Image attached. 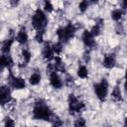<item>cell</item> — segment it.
I'll return each mask as SVG.
<instances>
[{"label":"cell","instance_id":"cell-1","mask_svg":"<svg viewBox=\"0 0 127 127\" xmlns=\"http://www.w3.org/2000/svg\"><path fill=\"white\" fill-rule=\"evenodd\" d=\"M33 118L35 120H47L50 121L54 115L51 108L44 102V100L39 99L35 102L33 108Z\"/></svg>","mask_w":127,"mask_h":127},{"label":"cell","instance_id":"cell-2","mask_svg":"<svg viewBox=\"0 0 127 127\" xmlns=\"http://www.w3.org/2000/svg\"><path fill=\"white\" fill-rule=\"evenodd\" d=\"M75 32H76L75 26L73 24H71V23H68L64 27H59L57 29V31H56V34L58 36L59 41L64 44V43L68 42L74 36Z\"/></svg>","mask_w":127,"mask_h":127},{"label":"cell","instance_id":"cell-3","mask_svg":"<svg viewBox=\"0 0 127 127\" xmlns=\"http://www.w3.org/2000/svg\"><path fill=\"white\" fill-rule=\"evenodd\" d=\"M31 23H32L33 28L36 29L37 31L46 30V27L48 24V18L46 16V13L40 8H38L32 16Z\"/></svg>","mask_w":127,"mask_h":127},{"label":"cell","instance_id":"cell-4","mask_svg":"<svg viewBox=\"0 0 127 127\" xmlns=\"http://www.w3.org/2000/svg\"><path fill=\"white\" fill-rule=\"evenodd\" d=\"M67 102H68V111L70 114H75V113H80L85 109V104L83 101L79 100L74 94L70 93L67 97Z\"/></svg>","mask_w":127,"mask_h":127},{"label":"cell","instance_id":"cell-5","mask_svg":"<svg viewBox=\"0 0 127 127\" xmlns=\"http://www.w3.org/2000/svg\"><path fill=\"white\" fill-rule=\"evenodd\" d=\"M108 81L106 80V78H102L99 82L94 83L93 85V89L95 92V95L97 96V98L100 101H104L107 97L108 94Z\"/></svg>","mask_w":127,"mask_h":127},{"label":"cell","instance_id":"cell-6","mask_svg":"<svg viewBox=\"0 0 127 127\" xmlns=\"http://www.w3.org/2000/svg\"><path fill=\"white\" fill-rule=\"evenodd\" d=\"M8 82H9V86L14 88V89H24L26 87V80L23 77L20 76H15L13 75L12 72H10L9 77H8Z\"/></svg>","mask_w":127,"mask_h":127},{"label":"cell","instance_id":"cell-7","mask_svg":"<svg viewBox=\"0 0 127 127\" xmlns=\"http://www.w3.org/2000/svg\"><path fill=\"white\" fill-rule=\"evenodd\" d=\"M12 100L11 89L9 85H1L0 86V104L6 105L10 103Z\"/></svg>","mask_w":127,"mask_h":127},{"label":"cell","instance_id":"cell-8","mask_svg":"<svg viewBox=\"0 0 127 127\" xmlns=\"http://www.w3.org/2000/svg\"><path fill=\"white\" fill-rule=\"evenodd\" d=\"M81 40L84 44L85 47L89 48V49H92L96 43H95V40H94V37L90 34V32L88 30H84L82 32V35H81Z\"/></svg>","mask_w":127,"mask_h":127},{"label":"cell","instance_id":"cell-9","mask_svg":"<svg viewBox=\"0 0 127 127\" xmlns=\"http://www.w3.org/2000/svg\"><path fill=\"white\" fill-rule=\"evenodd\" d=\"M49 78H50V84H51L54 88H56V89H61V88L63 87L64 82H63L62 77L59 75L58 72H56V71L51 72Z\"/></svg>","mask_w":127,"mask_h":127},{"label":"cell","instance_id":"cell-10","mask_svg":"<svg viewBox=\"0 0 127 127\" xmlns=\"http://www.w3.org/2000/svg\"><path fill=\"white\" fill-rule=\"evenodd\" d=\"M54 52L52 50V45L50 43H45L42 49V57L46 60V61H52L54 60Z\"/></svg>","mask_w":127,"mask_h":127},{"label":"cell","instance_id":"cell-11","mask_svg":"<svg viewBox=\"0 0 127 127\" xmlns=\"http://www.w3.org/2000/svg\"><path fill=\"white\" fill-rule=\"evenodd\" d=\"M102 64L105 68H108V69H111L115 66L116 64V58L113 54H108L106 56H104V59H103V62H102Z\"/></svg>","mask_w":127,"mask_h":127},{"label":"cell","instance_id":"cell-12","mask_svg":"<svg viewBox=\"0 0 127 127\" xmlns=\"http://www.w3.org/2000/svg\"><path fill=\"white\" fill-rule=\"evenodd\" d=\"M28 39H29V37H28V33H27V31H26V28H25V27H22V28L18 31L17 35H16V41H17L19 44L24 45V44H26V43L28 42Z\"/></svg>","mask_w":127,"mask_h":127},{"label":"cell","instance_id":"cell-13","mask_svg":"<svg viewBox=\"0 0 127 127\" xmlns=\"http://www.w3.org/2000/svg\"><path fill=\"white\" fill-rule=\"evenodd\" d=\"M54 61H55V63H54L55 71H56V72H57V71H60V72H62V73L65 72V64H64V63L63 62L62 58H61L60 56H56V57H54Z\"/></svg>","mask_w":127,"mask_h":127},{"label":"cell","instance_id":"cell-14","mask_svg":"<svg viewBox=\"0 0 127 127\" xmlns=\"http://www.w3.org/2000/svg\"><path fill=\"white\" fill-rule=\"evenodd\" d=\"M13 64V60L9 55H2L0 56V70L5 67H10Z\"/></svg>","mask_w":127,"mask_h":127},{"label":"cell","instance_id":"cell-15","mask_svg":"<svg viewBox=\"0 0 127 127\" xmlns=\"http://www.w3.org/2000/svg\"><path fill=\"white\" fill-rule=\"evenodd\" d=\"M103 23H104L103 19H97V20H96L95 25H93L92 28H91L90 31H89L90 34H91L93 37H97V36L100 35V33H101V28H102V26H103Z\"/></svg>","mask_w":127,"mask_h":127},{"label":"cell","instance_id":"cell-16","mask_svg":"<svg viewBox=\"0 0 127 127\" xmlns=\"http://www.w3.org/2000/svg\"><path fill=\"white\" fill-rule=\"evenodd\" d=\"M31 59H32V54H31V52H30L29 50H27V49H24V50L22 51V63L19 64V66H20V67H25V66L30 63Z\"/></svg>","mask_w":127,"mask_h":127},{"label":"cell","instance_id":"cell-17","mask_svg":"<svg viewBox=\"0 0 127 127\" xmlns=\"http://www.w3.org/2000/svg\"><path fill=\"white\" fill-rule=\"evenodd\" d=\"M111 99L114 102H120L122 101V93H121V89L118 85L114 86L111 92Z\"/></svg>","mask_w":127,"mask_h":127},{"label":"cell","instance_id":"cell-18","mask_svg":"<svg viewBox=\"0 0 127 127\" xmlns=\"http://www.w3.org/2000/svg\"><path fill=\"white\" fill-rule=\"evenodd\" d=\"M13 39H8V40H5L2 44V47H1V52L3 55H9L10 51H11V48H12V45H13Z\"/></svg>","mask_w":127,"mask_h":127},{"label":"cell","instance_id":"cell-19","mask_svg":"<svg viewBox=\"0 0 127 127\" xmlns=\"http://www.w3.org/2000/svg\"><path fill=\"white\" fill-rule=\"evenodd\" d=\"M124 14H125V11L121 10L120 8H117L111 12V18L114 21H120L122 19V17L124 16Z\"/></svg>","mask_w":127,"mask_h":127},{"label":"cell","instance_id":"cell-20","mask_svg":"<svg viewBox=\"0 0 127 127\" xmlns=\"http://www.w3.org/2000/svg\"><path fill=\"white\" fill-rule=\"evenodd\" d=\"M41 78H42L41 73H39V72H33L30 75V77H29V82L32 85H38L41 82Z\"/></svg>","mask_w":127,"mask_h":127},{"label":"cell","instance_id":"cell-21","mask_svg":"<svg viewBox=\"0 0 127 127\" xmlns=\"http://www.w3.org/2000/svg\"><path fill=\"white\" fill-rule=\"evenodd\" d=\"M63 49H64V44L60 41H58V42H56L52 45V50H53L54 54H56L58 56L63 52Z\"/></svg>","mask_w":127,"mask_h":127},{"label":"cell","instance_id":"cell-22","mask_svg":"<svg viewBox=\"0 0 127 127\" xmlns=\"http://www.w3.org/2000/svg\"><path fill=\"white\" fill-rule=\"evenodd\" d=\"M77 75H78V77H80L82 79L86 78L88 76V69H87V67L85 65H83V64L79 65V67L77 69Z\"/></svg>","mask_w":127,"mask_h":127},{"label":"cell","instance_id":"cell-23","mask_svg":"<svg viewBox=\"0 0 127 127\" xmlns=\"http://www.w3.org/2000/svg\"><path fill=\"white\" fill-rule=\"evenodd\" d=\"M50 122L52 123V127H62V125H63V120L59 116H57L55 114L53 115V117L50 120Z\"/></svg>","mask_w":127,"mask_h":127},{"label":"cell","instance_id":"cell-24","mask_svg":"<svg viewBox=\"0 0 127 127\" xmlns=\"http://www.w3.org/2000/svg\"><path fill=\"white\" fill-rule=\"evenodd\" d=\"M64 84L67 86V87H71L73 84H74V77L71 75V74H66L64 76Z\"/></svg>","mask_w":127,"mask_h":127},{"label":"cell","instance_id":"cell-25","mask_svg":"<svg viewBox=\"0 0 127 127\" xmlns=\"http://www.w3.org/2000/svg\"><path fill=\"white\" fill-rule=\"evenodd\" d=\"M86 126V120L83 117H78L73 122V127H85Z\"/></svg>","mask_w":127,"mask_h":127},{"label":"cell","instance_id":"cell-26","mask_svg":"<svg viewBox=\"0 0 127 127\" xmlns=\"http://www.w3.org/2000/svg\"><path fill=\"white\" fill-rule=\"evenodd\" d=\"M44 11L47 13H51L54 11V5L51 1H45L44 2Z\"/></svg>","mask_w":127,"mask_h":127},{"label":"cell","instance_id":"cell-27","mask_svg":"<svg viewBox=\"0 0 127 127\" xmlns=\"http://www.w3.org/2000/svg\"><path fill=\"white\" fill-rule=\"evenodd\" d=\"M88 6H89V2L86 1V0H82V1L79 2V4H78V9H79L80 12L83 13V12H85V11L87 10Z\"/></svg>","mask_w":127,"mask_h":127},{"label":"cell","instance_id":"cell-28","mask_svg":"<svg viewBox=\"0 0 127 127\" xmlns=\"http://www.w3.org/2000/svg\"><path fill=\"white\" fill-rule=\"evenodd\" d=\"M44 35H45V30H41V31H36L35 34V40L38 43H42L44 40Z\"/></svg>","mask_w":127,"mask_h":127},{"label":"cell","instance_id":"cell-29","mask_svg":"<svg viewBox=\"0 0 127 127\" xmlns=\"http://www.w3.org/2000/svg\"><path fill=\"white\" fill-rule=\"evenodd\" d=\"M4 127H15V121L13 118L7 116L4 119Z\"/></svg>","mask_w":127,"mask_h":127},{"label":"cell","instance_id":"cell-30","mask_svg":"<svg viewBox=\"0 0 127 127\" xmlns=\"http://www.w3.org/2000/svg\"><path fill=\"white\" fill-rule=\"evenodd\" d=\"M82 59H83V62L85 64H87L89 61H90V54H89V51H85L82 55Z\"/></svg>","mask_w":127,"mask_h":127},{"label":"cell","instance_id":"cell-31","mask_svg":"<svg viewBox=\"0 0 127 127\" xmlns=\"http://www.w3.org/2000/svg\"><path fill=\"white\" fill-rule=\"evenodd\" d=\"M115 31H116V33H117V34H119V35L123 34V32H124V27H123V25H122V24H120V23H119V24H117Z\"/></svg>","mask_w":127,"mask_h":127},{"label":"cell","instance_id":"cell-32","mask_svg":"<svg viewBox=\"0 0 127 127\" xmlns=\"http://www.w3.org/2000/svg\"><path fill=\"white\" fill-rule=\"evenodd\" d=\"M35 127H38V126H35Z\"/></svg>","mask_w":127,"mask_h":127},{"label":"cell","instance_id":"cell-33","mask_svg":"<svg viewBox=\"0 0 127 127\" xmlns=\"http://www.w3.org/2000/svg\"><path fill=\"white\" fill-rule=\"evenodd\" d=\"M123 127H125V126H123Z\"/></svg>","mask_w":127,"mask_h":127}]
</instances>
